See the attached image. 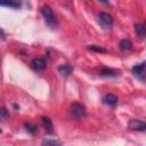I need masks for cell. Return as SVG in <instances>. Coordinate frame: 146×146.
Here are the masks:
<instances>
[{"label":"cell","instance_id":"1","mask_svg":"<svg viewBox=\"0 0 146 146\" xmlns=\"http://www.w3.org/2000/svg\"><path fill=\"white\" fill-rule=\"evenodd\" d=\"M41 13L46 19V23L49 25V26H55L56 25V17L52 13V9L48 6V5H44L41 7Z\"/></svg>","mask_w":146,"mask_h":146},{"label":"cell","instance_id":"2","mask_svg":"<svg viewBox=\"0 0 146 146\" xmlns=\"http://www.w3.org/2000/svg\"><path fill=\"white\" fill-rule=\"evenodd\" d=\"M70 113L73 117L75 119H83L86 117L87 113H86V108L83 105L79 104V103H73L70 107Z\"/></svg>","mask_w":146,"mask_h":146},{"label":"cell","instance_id":"3","mask_svg":"<svg viewBox=\"0 0 146 146\" xmlns=\"http://www.w3.org/2000/svg\"><path fill=\"white\" fill-rule=\"evenodd\" d=\"M98 18H99V23L102 24L103 27H105V29H111V27L113 26L114 19H113V17H112L110 14H107V13H100V14L98 15Z\"/></svg>","mask_w":146,"mask_h":146},{"label":"cell","instance_id":"4","mask_svg":"<svg viewBox=\"0 0 146 146\" xmlns=\"http://www.w3.org/2000/svg\"><path fill=\"white\" fill-rule=\"evenodd\" d=\"M145 71H146V63L145 62H143V63H140V64H138V65L132 67V74L137 79H139L140 81L145 80Z\"/></svg>","mask_w":146,"mask_h":146},{"label":"cell","instance_id":"5","mask_svg":"<svg viewBox=\"0 0 146 146\" xmlns=\"http://www.w3.org/2000/svg\"><path fill=\"white\" fill-rule=\"evenodd\" d=\"M128 127L131 129V130H138V131H144L146 129V124L145 122L140 121V120H137V119H132L128 122Z\"/></svg>","mask_w":146,"mask_h":146},{"label":"cell","instance_id":"6","mask_svg":"<svg viewBox=\"0 0 146 146\" xmlns=\"http://www.w3.org/2000/svg\"><path fill=\"white\" fill-rule=\"evenodd\" d=\"M31 66L34 71H42L46 68V62L42 58H33L31 60Z\"/></svg>","mask_w":146,"mask_h":146},{"label":"cell","instance_id":"7","mask_svg":"<svg viewBox=\"0 0 146 146\" xmlns=\"http://www.w3.org/2000/svg\"><path fill=\"white\" fill-rule=\"evenodd\" d=\"M0 5L16 9V8H19L22 6V1L21 0H0Z\"/></svg>","mask_w":146,"mask_h":146},{"label":"cell","instance_id":"8","mask_svg":"<svg viewBox=\"0 0 146 146\" xmlns=\"http://www.w3.org/2000/svg\"><path fill=\"white\" fill-rule=\"evenodd\" d=\"M117 100H119V99H117V97H116L114 94H107V95H105L104 98H103L104 104L110 105V106H114V105H116Z\"/></svg>","mask_w":146,"mask_h":146},{"label":"cell","instance_id":"9","mask_svg":"<svg viewBox=\"0 0 146 146\" xmlns=\"http://www.w3.org/2000/svg\"><path fill=\"white\" fill-rule=\"evenodd\" d=\"M41 123H42V127L44 128L46 132H48V133L52 132V122L48 116H42L41 117Z\"/></svg>","mask_w":146,"mask_h":146},{"label":"cell","instance_id":"10","mask_svg":"<svg viewBox=\"0 0 146 146\" xmlns=\"http://www.w3.org/2000/svg\"><path fill=\"white\" fill-rule=\"evenodd\" d=\"M58 72L60 73V75L63 76H67L73 72V67L70 64H63L60 66H58Z\"/></svg>","mask_w":146,"mask_h":146},{"label":"cell","instance_id":"11","mask_svg":"<svg viewBox=\"0 0 146 146\" xmlns=\"http://www.w3.org/2000/svg\"><path fill=\"white\" fill-rule=\"evenodd\" d=\"M135 32L139 38H145L146 30H145V26L143 24H136L135 25Z\"/></svg>","mask_w":146,"mask_h":146},{"label":"cell","instance_id":"12","mask_svg":"<svg viewBox=\"0 0 146 146\" xmlns=\"http://www.w3.org/2000/svg\"><path fill=\"white\" fill-rule=\"evenodd\" d=\"M100 75H104V76H115V75H117V72L115 70H112V68L103 67L100 70Z\"/></svg>","mask_w":146,"mask_h":146},{"label":"cell","instance_id":"13","mask_svg":"<svg viewBox=\"0 0 146 146\" xmlns=\"http://www.w3.org/2000/svg\"><path fill=\"white\" fill-rule=\"evenodd\" d=\"M119 46H120V48L122 50H129V49L132 48V42L130 40H128V39H123V40L120 41V44Z\"/></svg>","mask_w":146,"mask_h":146},{"label":"cell","instance_id":"14","mask_svg":"<svg viewBox=\"0 0 146 146\" xmlns=\"http://www.w3.org/2000/svg\"><path fill=\"white\" fill-rule=\"evenodd\" d=\"M24 127H25V129H26L30 133H34V132L38 131V127H36L35 124H33V123H25Z\"/></svg>","mask_w":146,"mask_h":146},{"label":"cell","instance_id":"15","mask_svg":"<svg viewBox=\"0 0 146 146\" xmlns=\"http://www.w3.org/2000/svg\"><path fill=\"white\" fill-rule=\"evenodd\" d=\"M89 49H91V50H94V51H98V52H105V51H106L104 48H102V47H99V46H96V44L89 46Z\"/></svg>","mask_w":146,"mask_h":146},{"label":"cell","instance_id":"16","mask_svg":"<svg viewBox=\"0 0 146 146\" xmlns=\"http://www.w3.org/2000/svg\"><path fill=\"white\" fill-rule=\"evenodd\" d=\"M42 144H46V145H59V141L57 140H49V139H46L42 141Z\"/></svg>","mask_w":146,"mask_h":146},{"label":"cell","instance_id":"17","mask_svg":"<svg viewBox=\"0 0 146 146\" xmlns=\"http://www.w3.org/2000/svg\"><path fill=\"white\" fill-rule=\"evenodd\" d=\"M8 117V112L5 108H0V119H7Z\"/></svg>","mask_w":146,"mask_h":146},{"label":"cell","instance_id":"18","mask_svg":"<svg viewBox=\"0 0 146 146\" xmlns=\"http://www.w3.org/2000/svg\"><path fill=\"white\" fill-rule=\"evenodd\" d=\"M0 39H5V32L2 30H0Z\"/></svg>","mask_w":146,"mask_h":146},{"label":"cell","instance_id":"19","mask_svg":"<svg viewBox=\"0 0 146 146\" xmlns=\"http://www.w3.org/2000/svg\"><path fill=\"white\" fill-rule=\"evenodd\" d=\"M99 1H102V2H104V3H107V2H108V0H99Z\"/></svg>","mask_w":146,"mask_h":146},{"label":"cell","instance_id":"20","mask_svg":"<svg viewBox=\"0 0 146 146\" xmlns=\"http://www.w3.org/2000/svg\"><path fill=\"white\" fill-rule=\"evenodd\" d=\"M0 132H1V130H0Z\"/></svg>","mask_w":146,"mask_h":146}]
</instances>
